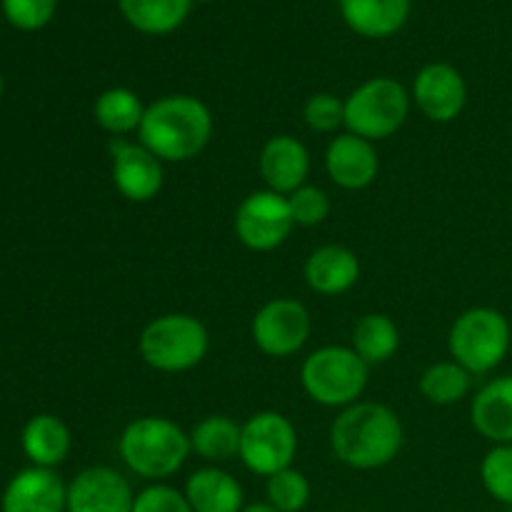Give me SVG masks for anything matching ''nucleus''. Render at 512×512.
<instances>
[{
  "label": "nucleus",
  "instance_id": "obj_1",
  "mask_svg": "<svg viewBox=\"0 0 512 512\" xmlns=\"http://www.w3.org/2000/svg\"><path fill=\"white\" fill-rule=\"evenodd\" d=\"M335 458L355 470H378L393 463L403 448V423L380 403H355L330 428Z\"/></svg>",
  "mask_w": 512,
  "mask_h": 512
},
{
  "label": "nucleus",
  "instance_id": "obj_2",
  "mask_svg": "<svg viewBox=\"0 0 512 512\" xmlns=\"http://www.w3.org/2000/svg\"><path fill=\"white\" fill-rule=\"evenodd\" d=\"M140 143L163 163H185L203 153L213 135V115L193 95H165L145 108Z\"/></svg>",
  "mask_w": 512,
  "mask_h": 512
},
{
  "label": "nucleus",
  "instance_id": "obj_3",
  "mask_svg": "<svg viewBox=\"0 0 512 512\" xmlns=\"http://www.w3.org/2000/svg\"><path fill=\"white\" fill-rule=\"evenodd\" d=\"M120 458L145 480H163L178 473L190 453V435L168 418H138L120 435Z\"/></svg>",
  "mask_w": 512,
  "mask_h": 512
},
{
  "label": "nucleus",
  "instance_id": "obj_4",
  "mask_svg": "<svg viewBox=\"0 0 512 512\" xmlns=\"http://www.w3.org/2000/svg\"><path fill=\"white\" fill-rule=\"evenodd\" d=\"M208 330L198 318L168 313L150 320L140 333L138 350L145 363L160 373H185L208 353Z\"/></svg>",
  "mask_w": 512,
  "mask_h": 512
},
{
  "label": "nucleus",
  "instance_id": "obj_5",
  "mask_svg": "<svg viewBox=\"0 0 512 512\" xmlns=\"http://www.w3.org/2000/svg\"><path fill=\"white\" fill-rule=\"evenodd\" d=\"M300 380L318 405L350 408L368 385V363L353 348L328 345L305 358Z\"/></svg>",
  "mask_w": 512,
  "mask_h": 512
},
{
  "label": "nucleus",
  "instance_id": "obj_6",
  "mask_svg": "<svg viewBox=\"0 0 512 512\" xmlns=\"http://www.w3.org/2000/svg\"><path fill=\"white\" fill-rule=\"evenodd\" d=\"M510 340V323L500 310L470 308L450 328L448 348L455 363L470 375H483L503 363Z\"/></svg>",
  "mask_w": 512,
  "mask_h": 512
},
{
  "label": "nucleus",
  "instance_id": "obj_7",
  "mask_svg": "<svg viewBox=\"0 0 512 512\" xmlns=\"http://www.w3.org/2000/svg\"><path fill=\"white\" fill-rule=\"evenodd\" d=\"M410 115V95L398 80L370 78L345 100V128L365 140L390 138Z\"/></svg>",
  "mask_w": 512,
  "mask_h": 512
},
{
  "label": "nucleus",
  "instance_id": "obj_8",
  "mask_svg": "<svg viewBox=\"0 0 512 512\" xmlns=\"http://www.w3.org/2000/svg\"><path fill=\"white\" fill-rule=\"evenodd\" d=\"M295 453H298V433L285 415L265 410V413H255L243 425L240 460L250 473L270 478L290 468Z\"/></svg>",
  "mask_w": 512,
  "mask_h": 512
},
{
  "label": "nucleus",
  "instance_id": "obj_9",
  "mask_svg": "<svg viewBox=\"0 0 512 512\" xmlns=\"http://www.w3.org/2000/svg\"><path fill=\"white\" fill-rule=\"evenodd\" d=\"M295 228L288 198L273 190H255L235 213V233L245 248L255 253H268L280 248Z\"/></svg>",
  "mask_w": 512,
  "mask_h": 512
},
{
  "label": "nucleus",
  "instance_id": "obj_10",
  "mask_svg": "<svg viewBox=\"0 0 512 512\" xmlns=\"http://www.w3.org/2000/svg\"><path fill=\"white\" fill-rule=\"evenodd\" d=\"M310 338V313L293 298L265 303L253 318V340L270 358L295 355Z\"/></svg>",
  "mask_w": 512,
  "mask_h": 512
},
{
  "label": "nucleus",
  "instance_id": "obj_11",
  "mask_svg": "<svg viewBox=\"0 0 512 512\" xmlns=\"http://www.w3.org/2000/svg\"><path fill=\"white\" fill-rule=\"evenodd\" d=\"M413 98L425 118L433 123H450L468 103V85L453 65L430 63L415 75Z\"/></svg>",
  "mask_w": 512,
  "mask_h": 512
},
{
  "label": "nucleus",
  "instance_id": "obj_12",
  "mask_svg": "<svg viewBox=\"0 0 512 512\" xmlns=\"http://www.w3.org/2000/svg\"><path fill=\"white\" fill-rule=\"evenodd\" d=\"M113 155V183L120 195L133 203H148L163 188V160L155 158L143 143L115 140L110 145Z\"/></svg>",
  "mask_w": 512,
  "mask_h": 512
},
{
  "label": "nucleus",
  "instance_id": "obj_13",
  "mask_svg": "<svg viewBox=\"0 0 512 512\" xmlns=\"http://www.w3.org/2000/svg\"><path fill=\"white\" fill-rule=\"evenodd\" d=\"M135 495L128 480L113 468L83 470L68 485V508L65 512H133Z\"/></svg>",
  "mask_w": 512,
  "mask_h": 512
},
{
  "label": "nucleus",
  "instance_id": "obj_14",
  "mask_svg": "<svg viewBox=\"0 0 512 512\" xmlns=\"http://www.w3.org/2000/svg\"><path fill=\"white\" fill-rule=\"evenodd\" d=\"M325 170L343 190H363L378 178L380 160L373 143L360 135L343 133L330 140L325 153Z\"/></svg>",
  "mask_w": 512,
  "mask_h": 512
},
{
  "label": "nucleus",
  "instance_id": "obj_15",
  "mask_svg": "<svg viewBox=\"0 0 512 512\" xmlns=\"http://www.w3.org/2000/svg\"><path fill=\"white\" fill-rule=\"evenodd\" d=\"M68 488L50 468L20 470L3 493V512H65Z\"/></svg>",
  "mask_w": 512,
  "mask_h": 512
},
{
  "label": "nucleus",
  "instance_id": "obj_16",
  "mask_svg": "<svg viewBox=\"0 0 512 512\" xmlns=\"http://www.w3.org/2000/svg\"><path fill=\"white\" fill-rule=\"evenodd\" d=\"M258 168L268 190L290 195L303 188L310 173L308 148L293 135H275L260 150Z\"/></svg>",
  "mask_w": 512,
  "mask_h": 512
},
{
  "label": "nucleus",
  "instance_id": "obj_17",
  "mask_svg": "<svg viewBox=\"0 0 512 512\" xmlns=\"http://www.w3.org/2000/svg\"><path fill=\"white\" fill-rule=\"evenodd\" d=\"M473 428L495 445H512V375L495 378L470 405Z\"/></svg>",
  "mask_w": 512,
  "mask_h": 512
},
{
  "label": "nucleus",
  "instance_id": "obj_18",
  "mask_svg": "<svg viewBox=\"0 0 512 512\" xmlns=\"http://www.w3.org/2000/svg\"><path fill=\"white\" fill-rule=\"evenodd\" d=\"M360 260L345 245H323L305 263V280L320 295H343L358 283Z\"/></svg>",
  "mask_w": 512,
  "mask_h": 512
},
{
  "label": "nucleus",
  "instance_id": "obj_19",
  "mask_svg": "<svg viewBox=\"0 0 512 512\" xmlns=\"http://www.w3.org/2000/svg\"><path fill=\"white\" fill-rule=\"evenodd\" d=\"M185 500L193 512H240L243 488L220 468H200L185 483Z\"/></svg>",
  "mask_w": 512,
  "mask_h": 512
},
{
  "label": "nucleus",
  "instance_id": "obj_20",
  "mask_svg": "<svg viewBox=\"0 0 512 512\" xmlns=\"http://www.w3.org/2000/svg\"><path fill=\"white\" fill-rule=\"evenodd\" d=\"M343 18L365 38H388L408 20L410 0H340Z\"/></svg>",
  "mask_w": 512,
  "mask_h": 512
},
{
  "label": "nucleus",
  "instance_id": "obj_21",
  "mask_svg": "<svg viewBox=\"0 0 512 512\" xmlns=\"http://www.w3.org/2000/svg\"><path fill=\"white\" fill-rule=\"evenodd\" d=\"M23 450L38 468H53L68 458L70 430L55 415H35L23 428Z\"/></svg>",
  "mask_w": 512,
  "mask_h": 512
},
{
  "label": "nucleus",
  "instance_id": "obj_22",
  "mask_svg": "<svg viewBox=\"0 0 512 512\" xmlns=\"http://www.w3.org/2000/svg\"><path fill=\"white\" fill-rule=\"evenodd\" d=\"M240 435H243V425L235 423L233 418L208 415L190 433V450H195L208 463H225L240 455Z\"/></svg>",
  "mask_w": 512,
  "mask_h": 512
},
{
  "label": "nucleus",
  "instance_id": "obj_23",
  "mask_svg": "<svg viewBox=\"0 0 512 512\" xmlns=\"http://www.w3.org/2000/svg\"><path fill=\"white\" fill-rule=\"evenodd\" d=\"M133 28L148 35H165L178 28L190 10V0H118Z\"/></svg>",
  "mask_w": 512,
  "mask_h": 512
},
{
  "label": "nucleus",
  "instance_id": "obj_24",
  "mask_svg": "<svg viewBox=\"0 0 512 512\" xmlns=\"http://www.w3.org/2000/svg\"><path fill=\"white\" fill-rule=\"evenodd\" d=\"M95 123L113 135H128L140 130L145 118V105L128 88H110L95 100Z\"/></svg>",
  "mask_w": 512,
  "mask_h": 512
},
{
  "label": "nucleus",
  "instance_id": "obj_25",
  "mask_svg": "<svg viewBox=\"0 0 512 512\" xmlns=\"http://www.w3.org/2000/svg\"><path fill=\"white\" fill-rule=\"evenodd\" d=\"M400 345L398 325L383 313H370L360 318L353 333V350L368 365L385 363L395 355Z\"/></svg>",
  "mask_w": 512,
  "mask_h": 512
},
{
  "label": "nucleus",
  "instance_id": "obj_26",
  "mask_svg": "<svg viewBox=\"0 0 512 512\" xmlns=\"http://www.w3.org/2000/svg\"><path fill=\"white\" fill-rule=\"evenodd\" d=\"M470 390V373L455 360L435 363L420 378V393L435 405H453L463 400Z\"/></svg>",
  "mask_w": 512,
  "mask_h": 512
},
{
  "label": "nucleus",
  "instance_id": "obj_27",
  "mask_svg": "<svg viewBox=\"0 0 512 512\" xmlns=\"http://www.w3.org/2000/svg\"><path fill=\"white\" fill-rule=\"evenodd\" d=\"M268 503L280 512H300L310 503V483L300 470L285 468L268 478Z\"/></svg>",
  "mask_w": 512,
  "mask_h": 512
},
{
  "label": "nucleus",
  "instance_id": "obj_28",
  "mask_svg": "<svg viewBox=\"0 0 512 512\" xmlns=\"http://www.w3.org/2000/svg\"><path fill=\"white\" fill-rule=\"evenodd\" d=\"M480 480L498 503L512 508V445H495L480 463Z\"/></svg>",
  "mask_w": 512,
  "mask_h": 512
},
{
  "label": "nucleus",
  "instance_id": "obj_29",
  "mask_svg": "<svg viewBox=\"0 0 512 512\" xmlns=\"http://www.w3.org/2000/svg\"><path fill=\"white\" fill-rule=\"evenodd\" d=\"M290 205V215H293L295 225H303V228H313L320 225L330 213V200L328 195L320 188L313 185H303L295 193L285 195Z\"/></svg>",
  "mask_w": 512,
  "mask_h": 512
},
{
  "label": "nucleus",
  "instance_id": "obj_30",
  "mask_svg": "<svg viewBox=\"0 0 512 512\" xmlns=\"http://www.w3.org/2000/svg\"><path fill=\"white\" fill-rule=\"evenodd\" d=\"M303 118L315 133H335L345 125V103L330 93H315L305 103Z\"/></svg>",
  "mask_w": 512,
  "mask_h": 512
},
{
  "label": "nucleus",
  "instance_id": "obj_31",
  "mask_svg": "<svg viewBox=\"0 0 512 512\" xmlns=\"http://www.w3.org/2000/svg\"><path fill=\"white\" fill-rule=\"evenodd\" d=\"M58 0H3V13L15 28L38 30L53 18Z\"/></svg>",
  "mask_w": 512,
  "mask_h": 512
},
{
  "label": "nucleus",
  "instance_id": "obj_32",
  "mask_svg": "<svg viewBox=\"0 0 512 512\" xmlns=\"http://www.w3.org/2000/svg\"><path fill=\"white\" fill-rule=\"evenodd\" d=\"M133 512H193L183 493L170 485H150L135 495Z\"/></svg>",
  "mask_w": 512,
  "mask_h": 512
},
{
  "label": "nucleus",
  "instance_id": "obj_33",
  "mask_svg": "<svg viewBox=\"0 0 512 512\" xmlns=\"http://www.w3.org/2000/svg\"><path fill=\"white\" fill-rule=\"evenodd\" d=\"M240 512H280V510H275L270 503H253V505H248V508H243Z\"/></svg>",
  "mask_w": 512,
  "mask_h": 512
},
{
  "label": "nucleus",
  "instance_id": "obj_34",
  "mask_svg": "<svg viewBox=\"0 0 512 512\" xmlns=\"http://www.w3.org/2000/svg\"><path fill=\"white\" fill-rule=\"evenodd\" d=\"M0 95H3V75H0Z\"/></svg>",
  "mask_w": 512,
  "mask_h": 512
},
{
  "label": "nucleus",
  "instance_id": "obj_35",
  "mask_svg": "<svg viewBox=\"0 0 512 512\" xmlns=\"http://www.w3.org/2000/svg\"><path fill=\"white\" fill-rule=\"evenodd\" d=\"M508 512H512V508H508Z\"/></svg>",
  "mask_w": 512,
  "mask_h": 512
}]
</instances>
